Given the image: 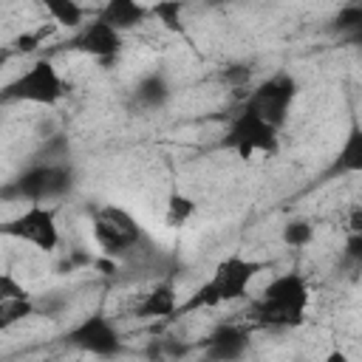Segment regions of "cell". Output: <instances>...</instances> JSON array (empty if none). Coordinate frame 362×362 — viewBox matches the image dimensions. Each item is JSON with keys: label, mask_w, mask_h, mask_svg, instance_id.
<instances>
[{"label": "cell", "mask_w": 362, "mask_h": 362, "mask_svg": "<svg viewBox=\"0 0 362 362\" xmlns=\"http://www.w3.org/2000/svg\"><path fill=\"white\" fill-rule=\"evenodd\" d=\"M90 238L99 255L116 260L119 266L127 263L147 266L158 257V249L153 246L139 218L119 204H99L90 209Z\"/></svg>", "instance_id": "obj_1"}, {"label": "cell", "mask_w": 362, "mask_h": 362, "mask_svg": "<svg viewBox=\"0 0 362 362\" xmlns=\"http://www.w3.org/2000/svg\"><path fill=\"white\" fill-rule=\"evenodd\" d=\"M266 269H269V260H255V257H246L240 252H232V255L221 257L215 263L212 274L201 286H195L192 294H187L178 303L175 317H189L195 311H206V308H218V305H226V303L246 300L255 277Z\"/></svg>", "instance_id": "obj_2"}, {"label": "cell", "mask_w": 362, "mask_h": 362, "mask_svg": "<svg viewBox=\"0 0 362 362\" xmlns=\"http://www.w3.org/2000/svg\"><path fill=\"white\" fill-rule=\"evenodd\" d=\"M308 303H311V286L305 274L283 272V274H274L269 283H263L260 294L249 303L246 317L260 328L286 331L305 322Z\"/></svg>", "instance_id": "obj_3"}, {"label": "cell", "mask_w": 362, "mask_h": 362, "mask_svg": "<svg viewBox=\"0 0 362 362\" xmlns=\"http://www.w3.org/2000/svg\"><path fill=\"white\" fill-rule=\"evenodd\" d=\"M76 189V170L71 161H28L17 175L0 184L3 204H45L54 206L57 201L68 198Z\"/></svg>", "instance_id": "obj_4"}, {"label": "cell", "mask_w": 362, "mask_h": 362, "mask_svg": "<svg viewBox=\"0 0 362 362\" xmlns=\"http://www.w3.org/2000/svg\"><path fill=\"white\" fill-rule=\"evenodd\" d=\"M68 96V85L54 59L40 57L25 65L14 79L0 85V105H40L54 107Z\"/></svg>", "instance_id": "obj_5"}, {"label": "cell", "mask_w": 362, "mask_h": 362, "mask_svg": "<svg viewBox=\"0 0 362 362\" xmlns=\"http://www.w3.org/2000/svg\"><path fill=\"white\" fill-rule=\"evenodd\" d=\"M221 147L232 150L243 161H249L255 156H277L280 153V130L272 127L269 122H263L249 107L238 105L226 119Z\"/></svg>", "instance_id": "obj_6"}, {"label": "cell", "mask_w": 362, "mask_h": 362, "mask_svg": "<svg viewBox=\"0 0 362 362\" xmlns=\"http://www.w3.org/2000/svg\"><path fill=\"white\" fill-rule=\"evenodd\" d=\"M297 93H300V82L294 79V74L286 68H277L269 76H263L260 82H255L243 93L240 105L249 107L252 113H257L272 127L283 130L291 116V107L297 102Z\"/></svg>", "instance_id": "obj_7"}, {"label": "cell", "mask_w": 362, "mask_h": 362, "mask_svg": "<svg viewBox=\"0 0 362 362\" xmlns=\"http://www.w3.org/2000/svg\"><path fill=\"white\" fill-rule=\"evenodd\" d=\"M0 238L34 246L42 255H51L59 249L62 235H59V221H57V206L45 204H28L17 215L0 221Z\"/></svg>", "instance_id": "obj_8"}, {"label": "cell", "mask_w": 362, "mask_h": 362, "mask_svg": "<svg viewBox=\"0 0 362 362\" xmlns=\"http://www.w3.org/2000/svg\"><path fill=\"white\" fill-rule=\"evenodd\" d=\"M62 342L68 348L79 351V354L99 356V359H113V356H119L124 351L122 328L105 311H93V314H85L82 320H76L62 334Z\"/></svg>", "instance_id": "obj_9"}, {"label": "cell", "mask_w": 362, "mask_h": 362, "mask_svg": "<svg viewBox=\"0 0 362 362\" xmlns=\"http://www.w3.org/2000/svg\"><path fill=\"white\" fill-rule=\"evenodd\" d=\"M65 48L68 51H76V54H85L96 62H110L122 54L124 48V34H119L116 28H110L105 20H99L96 14L90 20H85L68 40H65Z\"/></svg>", "instance_id": "obj_10"}, {"label": "cell", "mask_w": 362, "mask_h": 362, "mask_svg": "<svg viewBox=\"0 0 362 362\" xmlns=\"http://www.w3.org/2000/svg\"><path fill=\"white\" fill-rule=\"evenodd\" d=\"M252 348V328L246 322H221L215 325L195 351H201V362H240Z\"/></svg>", "instance_id": "obj_11"}, {"label": "cell", "mask_w": 362, "mask_h": 362, "mask_svg": "<svg viewBox=\"0 0 362 362\" xmlns=\"http://www.w3.org/2000/svg\"><path fill=\"white\" fill-rule=\"evenodd\" d=\"M178 288L173 280H156L133 305V317L139 320H170L178 311Z\"/></svg>", "instance_id": "obj_12"}, {"label": "cell", "mask_w": 362, "mask_h": 362, "mask_svg": "<svg viewBox=\"0 0 362 362\" xmlns=\"http://www.w3.org/2000/svg\"><path fill=\"white\" fill-rule=\"evenodd\" d=\"M130 96H133V105L141 110H161L173 99V82L161 68H153L136 79Z\"/></svg>", "instance_id": "obj_13"}, {"label": "cell", "mask_w": 362, "mask_h": 362, "mask_svg": "<svg viewBox=\"0 0 362 362\" xmlns=\"http://www.w3.org/2000/svg\"><path fill=\"white\" fill-rule=\"evenodd\" d=\"M96 17L105 20L110 28H116L119 34H127L150 17V8L136 0H107L105 6L96 8Z\"/></svg>", "instance_id": "obj_14"}, {"label": "cell", "mask_w": 362, "mask_h": 362, "mask_svg": "<svg viewBox=\"0 0 362 362\" xmlns=\"http://www.w3.org/2000/svg\"><path fill=\"white\" fill-rule=\"evenodd\" d=\"M362 170V127L359 122H354L345 133V141L339 147V153L334 156V164L328 170V178H337V175H354Z\"/></svg>", "instance_id": "obj_15"}, {"label": "cell", "mask_w": 362, "mask_h": 362, "mask_svg": "<svg viewBox=\"0 0 362 362\" xmlns=\"http://www.w3.org/2000/svg\"><path fill=\"white\" fill-rule=\"evenodd\" d=\"M42 6H45V14L51 17V25L68 28L71 34L88 20V8L74 0H45Z\"/></svg>", "instance_id": "obj_16"}, {"label": "cell", "mask_w": 362, "mask_h": 362, "mask_svg": "<svg viewBox=\"0 0 362 362\" xmlns=\"http://www.w3.org/2000/svg\"><path fill=\"white\" fill-rule=\"evenodd\" d=\"M195 212H198L195 198H189L187 192L173 189V192L167 195V204H164V223H167L170 229H181V226H187V223L195 218Z\"/></svg>", "instance_id": "obj_17"}, {"label": "cell", "mask_w": 362, "mask_h": 362, "mask_svg": "<svg viewBox=\"0 0 362 362\" xmlns=\"http://www.w3.org/2000/svg\"><path fill=\"white\" fill-rule=\"evenodd\" d=\"M314 235H317V229H314V223L308 218H288L283 223V229H280V240L288 249H305V246H311L314 243Z\"/></svg>", "instance_id": "obj_18"}, {"label": "cell", "mask_w": 362, "mask_h": 362, "mask_svg": "<svg viewBox=\"0 0 362 362\" xmlns=\"http://www.w3.org/2000/svg\"><path fill=\"white\" fill-rule=\"evenodd\" d=\"M28 317H37L34 297H28V300H0V334L25 322Z\"/></svg>", "instance_id": "obj_19"}, {"label": "cell", "mask_w": 362, "mask_h": 362, "mask_svg": "<svg viewBox=\"0 0 362 362\" xmlns=\"http://www.w3.org/2000/svg\"><path fill=\"white\" fill-rule=\"evenodd\" d=\"M147 8H150V17H156L167 31H175V34L184 31V3L164 0V3H156V6H147Z\"/></svg>", "instance_id": "obj_20"}, {"label": "cell", "mask_w": 362, "mask_h": 362, "mask_svg": "<svg viewBox=\"0 0 362 362\" xmlns=\"http://www.w3.org/2000/svg\"><path fill=\"white\" fill-rule=\"evenodd\" d=\"M31 158H34V161H51V164H57V161H71V141H68V136H62V133L48 136V139L37 147V153H34Z\"/></svg>", "instance_id": "obj_21"}, {"label": "cell", "mask_w": 362, "mask_h": 362, "mask_svg": "<svg viewBox=\"0 0 362 362\" xmlns=\"http://www.w3.org/2000/svg\"><path fill=\"white\" fill-rule=\"evenodd\" d=\"M334 31H339V34H356V31H362V6L359 3L342 6L339 14L334 17Z\"/></svg>", "instance_id": "obj_22"}, {"label": "cell", "mask_w": 362, "mask_h": 362, "mask_svg": "<svg viewBox=\"0 0 362 362\" xmlns=\"http://www.w3.org/2000/svg\"><path fill=\"white\" fill-rule=\"evenodd\" d=\"M51 28H54V25H48V28L40 25V28H34V31H23V34H17L14 42H11L14 51H17V54H31V51H37V48L45 42V37L51 34Z\"/></svg>", "instance_id": "obj_23"}, {"label": "cell", "mask_w": 362, "mask_h": 362, "mask_svg": "<svg viewBox=\"0 0 362 362\" xmlns=\"http://www.w3.org/2000/svg\"><path fill=\"white\" fill-rule=\"evenodd\" d=\"M28 297H34V294L20 283L17 274L0 272V300H28Z\"/></svg>", "instance_id": "obj_24"}, {"label": "cell", "mask_w": 362, "mask_h": 362, "mask_svg": "<svg viewBox=\"0 0 362 362\" xmlns=\"http://www.w3.org/2000/svg\"><path fill=\"white\" fill-rule=\"evenodd\" d=\"M252 76H255L252 62H238V65H229V68H223V71H221V79H223L226 85H235V88L249 85V82H252Z\"/></svg>", "instance_id": "obj_25"}, {"label": "cell", "mask_w": 362, "mask_h": 362, "mask_svg": "<svg viewBox=\"0 0 362 362\" xmlns=\"http://www.w3.org/2000/svg\"><path fill=\"white\" fill-rule=\"evenodd\" d=\"M342 260L351 263L354 269L362 263V232H351V235H348L345 249H342Z\"/></svg>", "instance_id": "obj_26"}, {"label": "cell", "mask_w": 362, "mask_h": 362, "mask_svg": "<svg viewBox=\"0 0 362 362\" xmlns=\"http://www.w3.org/2000/svg\"><path fill=\"white\" fill-rule=\"evenodd\" d=\"M34 303H37V314H45V317H59L68 305L65 297H54V294L45 297V300H34Z\"/></svg>", "instance_id": "obj_27"}, {"label": "cell", "mask_w": 362, "mask_h": 362, "mask_svg": "<svg viewBox=\"0 0 362 362\" xmlns=\"http://www.w3.org/2000/svg\"><path fill=\"white\" fill-rule=\"evenodd\" d=\"M322 362H354L342 348H334V351H328L325 356H322Z\"/></svg>", "instance_id": "obj_28"}]
</instances>
